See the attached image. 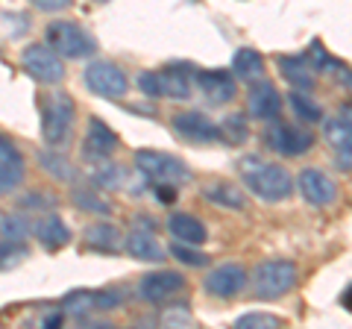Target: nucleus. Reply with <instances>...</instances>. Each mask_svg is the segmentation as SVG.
Masks as SVG:
<instances>
[{"label": "nucleus", "mask_w": 352, "mask_h": 329, "mask_svg": "<svg viewBox=\"0 0 352 329\" xmlns=\"http://www.w3.org/2000/svg\"><path fill=\"white\" fill-rule=\"evenodd\" d=\"M32 233H36V238L41 241L44 250H62L71 241V229L59 215H44L41 221H36Z\"/></svg>", "instance_id": "a211bd4d"}, {"label": "nucleus", "mask_w": 352, "mask_h": 329, "mask_svg": "<svg viewBox=\"0 0 352 329\" xmlns=\"http://www.w3.org/2000/svg\"><path fill=\"white\" fill-rule=\"evenodd\" d=\"M296 189L311 206H329L338 197V185L329 173L317 171V168H305L300 177H296Z\"/></svg>", "instance_id": "ddd939ff"}, {"label": "nucleus", "mask_w": 352, "mask_h": 329, "mask_svg": "<svg viewBox=\"0 0 352 329\" xmlns=\"http://www.w3.org/2000/svg\"><path fill=\"white\" fill-rule=\"evenodd\" d=\"M335 164L340 171H352V136L344 141V145H338V156H335Z\"/></svg>", "instance_id": "58836bf2"}, {"label": "nucleus", "mask_w": 352, "mask_h": 329, "mask_svg": "<svg viewBox=\"0 0 352 329\" xmlns=\"http://www.w3.org/2000/svg\"><path fill=\"white\" fill-rule=\"evenodd\" d=\"M85 85L88 92H94L97 97H106V100H120L129 92L126 74L115 62H91L85 68Z\"/></svg>", "instance_id": "423d86ee"}, {"label": "nucleus", "mask_w": 352, "mask_h": 329, "mask_svg": "<svg viewBox=\"0 0 352 329\" xmlns=\"http://www.w3.org/2000/svg\"><path fill=\"white\" fill-rule=\"evenodd\" d=\"M27 256H30V250H27L24 241H9V238L0 241V270L18 268Z\"/></svg>", "instance_id": "cd10ccee"}, {"label": "nucleus", "mask_w": 352, "mask_h": 329, "mask_svg": "<svg viewBox=\"0 0 352 329\" xmlns=\"http://www.w3.org/2000/svg\"><path fill=\"white\" fill-rule=\"evenodd\" d=\"M159 74V92L162 97H173V100H188L191 97V83H194V71L188 65H168Z\"/></svg>", "instance_id": "f3484780"}, {"label": "nucleus", "mask_w": 352, "mask_h": 329, "mask_svg": "<svg viewBox=\"0 0 352 329\" xmlns=\"http://www.w3.org/2000/svg\"><path fill=\"white\" fill-rule=\"evenodd\" d=\"M0 233H3V238H9V241H24L32 233V226L21 215H6L3 221H0Z\"/></svg>", "instance_id": "f704fd0d"}, {"label": "nucleus", "mask_w": 352, "mask_h": 329, "mask_svg": "<svg viewBox=\"0 0 352 329\" xmlns=\"http://www.w3.org/2000/svg\"><path fill=\"white\" fill-rule=\"evenodd\" d=\"M30 3L41 12H65V9L74 6V0H30Z\"/></svg>", "instance_id": "ea45409f"}, {"label": "nucleus", "mask_w": 352, "mask_h": 329, "mask_svg": "<svg viewBox=\"0 0 352 329\" xmlns=\"http://www.w3.org/2000/svg\"><path fill=\"white\" fill-rule=\"evenodd\" d=\"M220 138H226L229 145H244L250 138V124H247V115L244 112H229L220 120Z\"/></svg>", "instance_id": "a878e982"}, {"label": "nucleus", "mask_w": 352, "mask_h": 329, "mask_svg": "<svg viewBox=\"0 0 352 329\" xmlns=\"http://www.w3.org/2000/svg\"><path fill=\"white\" fill-rule=\"evenodd\" d=\"M138 89L144 92L147 97H162V92H159V74L156 71H144L138 76Z\"/></svg>", "instance_id": "4c0bfd02"}, {"label": "nucleus", "mask_w": 352, "mask_h": 329, "mask_svg": "<svg viewBox=\"0 0 352 329\" xmlns=\"http://www.w3.org/2000/svg\"><path fill=\"white\" fill-rule=\"evenodd\" d=\"M71 203L76 209H85V212H94V215H109L112 206H109L100 194H94L91 189H74L71 191Z\"/></svg>", "instance_id": "bb28decb"}, {"label": "nucleus", "mask_w": 352, "mask_h": 329, "mask_svg": "<svg viewBox=\"0 0 352 329\" xmlns=\"http://www.w3.org/2000/svg\"><path fill=\"white\" fill-rule=\"evenodd\" d=\"M65 312H71V315H88V312H94V291H76L71 294L68 300H65Z\"/></svg>", "instance_id": "c9c22d12"}, {"label": "nucleus", "mask_w": 352, "mask_h": 329, "mask_svg": "<svg viewBox=\"0 0 352 329\" xmlns=\"http://www.w3.org/2000/svg\"><path fill=\"white\" fill-rule=\"evenodd\" d=\"M170 256L176 262H182V265H188V268H203L208 256L203 253V250H194V244H182V241H173L170 244Z\"/></svg>", "instance_id": "2f4dec72"}, {"label": "nucleus", "mask_w": 352, "mask_h": 329, "mask_svg": "<svg viewBox=\"0 0 352 329\" xmlns=\"http://www.w3.org/2000/svg\"><path fill=\"white\" fill-rule=\"evenodd\" d=\"M264 145L282 153V156H302V153L314 147V133L300 129L294 124H282V120L273 118V127L264 133Z\"/></svg>", "instance_id": "6e6552de"}, {"label": "nucleus", "mask_w": 352, "mask_h": 329, "mask_svg": "<svg viewBox=\"0 0 352 329\" xmlns=\"http://www.w3.org/2000/svg\"><path fill=\"white\" fill-rule=\"evenodd\" d=\"M276 65H279V74L288 80L291 89H305L308 92L314 85V68L305 56H279Z\"/></svg>", "instance_id": "aec40b11"}, {"label": "nucleus", "mask_w": 352, "mask_h": 329, "mask_svg": "<svg viewBox=\"0 0 352 329\" xmlns=\"http://www.w3.org/2000/svg\"><path fill=\"white\" fill-rule=\"evenodd\" d=\"M135 168L144 173L150 182L182 185L191 177L188 164H185L179 156H170V153H162V150H138L135 153Z\"/></svg>", "instance_id": "39448f33"}, {"label": "nucleus", "mask_w": 352, "mask_h": 329, "mask_svg": "<svg viewBox=\"0 0 352 329\" xmlns=\"http://www.w3.org/2000/svg\"><path fill=\"white\" fill-rule=\"evenodd\" d=\"M338 74H340V83H344V85H349V89H352V71H346V68H340Z\"/></svg>", "instance_id": "37998d69"}, {"label": "nucleus", "mask_w": 352, "mask_h": 329, "mask_svg": "<svg viewBox=\"0 0 352 329\" xmlns=\"http://www.w3.org/2000/svg\"><path fill=\"white\" fill-rule=\"evenodd\" d=\"M53 206H56V197L41 194V191H30L24 200H21V209H38V212H44V209H53Z\"/></svg>", "instance_id": "e433bc0d"}, {"label": "nucleus", "mask_w": 352, "mask_h": 329, "mask_svg": "<svg viewBox=\"0 0 352 329\" xmlns=\"http://www.w3.org/2000/svg\"><path fill=\"white\" fill-rule=\"evenodd\" d=\"M24 173H27V164L21 150L9 138L0 136V191H15L24 182Z\"/></svg>", "instance_id": "4468645a"}, {"label": "nucleus", "mask_w": 352, "mask_h": 329, "mask_svg": "<svg viewBox=\"0 0 352 329\" xmlns=\"http://www.w3.org/2000/svg\"><path fill=\"white\" fill-rule=\"evenodd\" d=\"M344 306H346V309L352 312V285H349V288H346V294H344Z\"/></svg>", "instance_id": "c03bdc74"}, {"label": "nucleus", "mask_w": 352, "mask_h": 329, "mask_svg": "<svg viewBox=\"0 0 352 329\" xmlns=\"http://www.w3.org/2000/svg\"><path fill=\"white\" fill-rule=\"evenodd\" d=\"M82 247L94 253H115L120 247V229L112 224H91L82 233Z\"/></svg>", "instance_id": "412c9836"}, {"label": "nucleus", "mask_w": 352, "mask_h": 329, "mask_svg": "<svg viewBox=\"0 0 352 329\" xmlns=\"http://www.w3.org/2000/svg\"><path fill=\"white\" fill-rule=\"evenodd\" d=\"M352 136V124L344 118V115H338L332 120H326L323 124V138H329V145H344V141Z\"/></svg>", "instance_id": "473e14b6"}, {"label": "nucleus", "mask_w": 352, "mask_h": 329, "mask_svg": "<svg viewBox=\"0 0 352 329\" xmlns=\"http://www.w3.org/2000/svg\"><path fill=\"white\" fill-rule=\"evenodd\" d=\"M194 85L203 92V97L208 103H214V106H223L229 100H235V92H238V85H235V74H229V71H194Z\"/></svg>", "instance_id": "1a4fd4ad"}, {"label": "nucleus", "mask_w": 352, "mask_h": 329, "mask_svg": "<svg viewBox=\"0 0 352 329\" xmlns=\"http://www.w3.org/2000/svg\"><path fill=\"white\" fill-rule=\"evenodd\" d=\"M288 103H291V112L302 120V124H320L323 120V109L317 106L314 97H308L305 89H294L288 94Z\"/></svg>", "instance_id": "393cba45"}, {"label": "nucleus", "mask_w": 352, "mask_h": 329, "mask_svg": "<svg viewBox=\"0 0 352 329\" xmlns=\"http://www.w3.org/2000/svg\"><path fill=\"white\" fill-rule=\"evenodd\" d=\"M235 326L238 329H276V326H282V317L264 315V312H250V315H241Z\"/></svg>", "instance_id": "72a5a7b5"}, {"label": "nucleus", "mask_w": 352, "mask_h": 329, "mask_svg": "<svg viewBox=\"0 0 352 329\" xmlns=\"http://www.w3.org/2000/svg\"><path fill=\"white\" fill-rule=\"evenodd\" d=\"M21 65H24V71L41 85H56L65 76L59 53L47 45H30L24 53H21Z\"/></svg>", "instance_id": "0eeeda50"}, {"label": "nucleus", "mask_w": 352, "mask_h": 329, "mask_svg": "<svg viewBox=\"0 0 352 329\" xmlns=\"http://www.w3.org/2000/svg\"><path fill=\"white\" fill-rule=\"evenodd\" d=\"M252 294L258 300H276L285 297L296 285V265L288 259H267L252 270Z\"/></svg>", "instance_id": "7ed1b4c3"}, {"label": "nucleus", "mask_w": 352, "mask_h": 329, "mask_svg": "<svg viewBox=\"0 0 352 329\" xmlns=\"http://www.w3.org/2000/svg\"><path fill=\"white\" fill-rule=\"evenodd\" d=\"M247 109H250L252 118L273 120V118H279V112H282V97L267 80H258V83H252V92L247 97Z\"/></svg>", "instance_id": "dca6fc26"}, {"label": "nucleus", "mask_w": 352, "mask_h": 329, "mask_svg": "<svg viewBox=\"0 0 352 329\" xmlns=\"http://www.w3.org/2000/svg\"><path fill=\"white\" fill-rule=\"evenodd\" d=\"M206 291L212 297H220V300H229L247 285V270L235 265V262H226V265H217L212 273L206 277Z\"/></svg>", "instance_id": "9b49d317"}, {"label": "nucleus", "mask_w": 352, "mask_h": 329, "mask_svg": "<svg viewBox=\"0 0 352 329\" xmlns=\"http://www.w3.org/2000/svg\"><path fill=\"white\" fill-rule=\"evenodd\" d=\"M203 197L208 203L220 206V209L241 212L247 206V194L241 191L238 185H232V182H208V185H203Z\"/></svg>", "instance_id": "4be33fe9"}, {"label": "nucleus", "mask_w": 352, "mask_h": 329, "mask_svg": "<svg viewBox=\"0 0 352 329\" xmlns=\"http://www.w3.org/2000/svg\"><path fill=\"white\" fill-rule=\"evenodd\" d=\"M308 62H311V68L320 71V74H338L340 68H344L335 56H329L320 41H311V47H308Z\"/></svg>", "instance_id": "c756f323"}, {"label": "nucleus", "mask_w": 352, "mask_h": 329, "mask_svg": "<svg viewBox=\"0 0 352 329\" xmlns=\"http://www.w3.org/2000/svg\"><path fill=\"white\" fill-rule=\"evenodd\" d=\"M41 326H62V312H50L47 317H44V321H41Z\"/></svg>", "instance_id": "79ce46f5"}, {"label": "nucleus", "mask_w": 352, "mask_h": 329, "mask_svg": "<svg viewBox=\"0 0 352 329\" xmlns=\"http://www.w3.org/2000/svg\"><path fill=\"white\" fill-rule=\"evenodd\" d=\"M182 288H185V279L176 270H156V273H147V277H141L138 294L147 303L162 306L164 300H170L173 294L182 291Z\"/></svg>", "instance_id": "f8f14e48"}, {"label": "nucleus", "mask_w": 352, "mask_h": 329, "mask_svg": "<svg viewBox=\"0 0 352 329\" xmlns=\"http://www.w3.org/2000/svg\"><path fill=\"white\" fill-rule=\"evenodd\" d=\"M232 74L238 76V80H244L247 85L264 80V59H261V53L252 50V47L238 50L232 56Z\"/></svg>", "instance_id": "b1692460"}, {"label": "nucleus", "mask_w": 352, "mask_h": 329, "mask_svg": "<svg viewBox=\"0 0 352 329\" xmlns=\"http://www.w3.org/2000/svg\"><path fill=\"white\" fill-rule=\"evenodd\" d=\"M191 321V312H188V306H179V312L176 309H170L168 315H164V323H188Z\"/></svg>", "instance_id": "a19ab883"}, {"label": "nucleus", "mask_w": 352, "mask_h": 329, "mask_svg": "<svg viewBox=\"0 0 352 329\" xmlns=\"http://www.w3.org/2000/svg\"><path fill=\"white\" fill-rule=\"evenodd\" d=\"M124 177H126V171L118 168L112 162H100V168L91 173L94 185H100V189H120V185H124Z\"/></svg>", "instance_id": "7c9ffc66"}, {"label": "nucleus", "mask_w": 352, "mask_h": 329, "mask_svg": "<svg viewBox=\"0 0 352 329\" xmlns=\"http://www.w3.org/2000/svg\"><path fill=\"white\" fill-rule=\"evenodd\" d=\"M344 118H346L349 124H352V103H346V106H344Z\"/></svg>", "instance_id": "a18cd8bd"}, {"label": "nucleus", "mask_w": 352, "mask_h": 329, "mask_svg": "<svg viewBox=\"0 0 352 329\" xmlns=\"http://www.w3.org/2000/svg\"><path fill=\"white\" fill-rule=\"evenodd\" d=\"M241 177H244L247 189L264 203H279L294 191V177L282 164L261 162L258 156L241 159Z\"/></svg>", "instance_id": "f257e3e1"}, {"label": "nucleus", "mask_w": 352, "mask_h": 329, "mask_svg": "<svg viewBox=\"0 0 352 329\" xmlns=\"http://www.w3.org/2000/svg\"><path fill=\"white\" fill-rule=\"evenodd\" d=\"M76 106L65 92L41 97V136L50 147H65L74 136Z\"/></svg>", "instance_id": "f03ea898"}, {"label": "nucleus", "mask_w": 352, "mask_h": 329, "mask_svg": "<svg viewBox=\"0 0 352 329\" xmlns=\"http://www.w3.org/2000/svg\"><path fill=\"white\" fill-rule=\"evenodd\" d=\"M168 229H170V235L176 241H182V244H203V241L208 238L206 233V224L203 221H197L194 215H170L168 217Z\"/></svg>", "instance_id": "5701e85b"}, {"label": "nucleus", "mask_w": 352, "mask_h": 329, "mask_svg": "<svg viewBox=\"0 0 352 329\" xmlns=\"http://www.w3.org/2000/svg\"><path fill=\"white\" fill-rule=\"evenodd\" d=\"M124 247H126V253L138 262H162L164 259V247L150 235V229H138V226L129 229Z\"/></svg>", "instance_id": "6ab92c4d"}, {"label": "nucleus", "mask_w": 352, "mask_h": 329, "mask_svg": "<svg viewBox=\"0 0 352 329\" xmlns=\"http://www.w3.org/2000/svg\"><path fill=\"white\" fill-rule=\"evenodd\" d=\"M173 133L182 136L185 141H197V145H212V141H220V129L208 115L203 112H182L170 120Z\"/></svg>", "instance_id": "9d476101"}, {"label": "nucleus", "mask_w": 352, "mask_h": 329, "mask_svg": "<svg viewBox=\"0 0 352 329\" xmlns=\"http://www.w3.org/2000/svg\"><path fill=\"white\" fill-rule=\"evenodd\" d=\"M118 145H120V141H118L112 127H106L100 118H88L85 141H82L88 159H106V156H112V153L118 150Z\"/></svg>", "instance_id": "2eb2a0df"}, {"label": "nucleus", "mask_w": 352, "mask_h": 329, "mask_svg": "<svg viewBox=\"0 0 352 329\" xmlns=\"http://www.w3.org/2000/svg\"><path fill=\"white\" fill-rule=\"evenodd\" d=\"M44 39H47L44 45L53 47L65 59H82L97 50V41L80 24H74V21H53L47 32H44Z\"/></svg>", "instance_id": "20e7f679"}, {"label": "nucleus", "mask_w": 352, "mask_h": 329, "mask_svg": "<svg viewBox=\"0 0 352 329\" xmlns=\"http://www.w3.org/2000/svg\"><path fill=\"white\" fill-rule=\"evenodd\" d=\"M38 164L50 173L53 180H74V168L59 156V153H50V150L38 153Z\"/></svg>", "instance_id": "c85d7f7f"}]
</instances>
